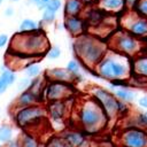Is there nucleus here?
Listing matches in <instances>:
<instances>
[{
    "instance_id": "e433bc0d",
    "label": "nucleus",
    "mask_w": 147,
    "mask_h": 147,
    "mask_svg": "<svg viewBox=\"0 0 147 147\" xmlns=\"http://www.w3.org/2000/svg\"><path fill=\"white\" fill-rule=\"evenodd\" d=\"M3 14H5L6 17H11V16H14V14H15V9H14L13 7H7V8L5 9Z\"/></svg>"
},
{
    "instance_id": "c9c22d12",
    "label": "nucleus",
    "mask_w": 147,
    "mask_h": 147,
    "mask_svg": "<svg viewBox=\"0 0 147 147\" xmlns=\"http://www.w3.org/2000/svg\"><path fill=\"white\" fill-rule=\"evenodd\" d=\"M8 87H9V86L7 85V83H6V82L0 77V95H1V94H3V93L8 90Z\"/></svg>"
},
{
    "instance_id": "c85d7f7f",
    "label": "nucleus",
    "mask_w": 147,
    "mask_h": 147,
    "mask_svg": "<svg viewBox=\"0 0 147 147\" xmlns=\"http://www.w3.org/2000/svg\"><path fill=\"white\" fill-rule=\"evenodd\" d=\"M65 69H67L72 76H75V75L82 72V69H83V68H82L80 62H79L77 59H71V60H69V62L67 63Z\"/></svg>"
},
{
    "instance_id": "2eb2a0df",
    "label": "nucleus",
    "mask_w": 147,
    "mask_h": 147,
    "mask_svg": "<svg viewBox=\"0 0 147 147\" xmlns=\"http://www.w3.org/2000/svg\"><path fill=\"white\" fill-rule=\"evenodd\" d=\"M46 80H56L74 84V76L65 68H51L44 74Z\"/></svg>"
},
{
    "instance_id": "f3484780",
    "label": "nucleus",
    "mask_w": 147,
    "mask_h": 147,
    "mask_svg": "<svg viewBox=\"0 0 147 147\" xmlns=\"http://www.w3.org/2000/svg\"><path fill=\"white\" fill-rule=\"evenodd\" d=\"M37 103H41V102L31 91L25 90V91L20 92V94L16 96L15 101L13 102V107L14 109H16V108H23V107H28V106H32Z\"/></svg>"
},
{
    "instance_id": "7ed1b4c3",
    "label": "nucleus",
    "mask_w": 147,
    "mask_h": 147,
    "mask_svg": "<svg viewBox=\"0 0 147 147\" xmlns=\"http://www.w3.org/2000/svg\"><path fill=\"white\" fill-rule=\"evenodd\" d=\"M108 46L98 37L87 34L86 32L76 37L72 42V51L79 59L82 68L94 69L95 64L103 57L108 51Z\"/></svg>"
},
{
    "instance_id": "6e6552de",
    "label": "nucleus",
    "mask_w": 147,
    "mask_h": 147,
    "mask_svg": "<svg viewBox=\"0 0 147 147\" xmlns=\"http://www.w3.org/2000/svg\"><path fill=\"white\" fill-rule=\"evenodd\" d=\"M118 147H147L145 127H123L118 134Z\"/></svg>"
},
{
    "instance_id": "39448f33",
    "label": "nucleus",
    "mask_w": 147,
    "mask_h": 147,
    "mask_svg": "<svg viewBox=\"0 0 147 147\" xmlns=\"http://www.w3.org/2000/svg\"><path fill=\"white\" fill-rule=\"evenodd\" d=\"M13 119L16 126L29 132H33L34 129L40 127L48 122L45 105L41 103L14 109Z\"/></svg>"
},
{
    "instance_id": "f03ea898",
    "label": "nucleus",
    "mask_w": 147,
    "mask_h": 147,
    "mask_svg": "<svg viewBox=\"0 0 147 147\" xmlns=\"http://www.w3.org/2000/svg\"><path fill=\"white\" fill-rule=\"evenodd\" d=\"M9 45L8 52H13L14 56L22 59L42 56L51 46L42 29L29 33L17 32L9 40Z\"/></svg>"
},
{
    "instance_id": "a878e982",
    "label": "nucleus",
    "mask_w": 147,
    "mask_h": 147,
    "mask_svg": "<svg viewBox=\"0 0 147 147\" xmlns=\"http://www.w3.org/2000/svg\"><path fill=\"white\" fill-rule=\"evenodd\" d=\"M131 106L130 103H126V102H123L121 100H117V107H116V114H117V117H126L131 114Z\"/></svg>"
},
{
    "instance_id": "f257e3e1",
    "label": "nucleus",
    "mask_w": 147,
    "mask_h": 147,
    "mask_svg": "<svg viewBox=\"0 0 147 147\" xmlns=\"http://www.w3.org/2000/svg\"><path fill=\"white\" fill-rule=\"evenodd\" d=\"M109 118L100 105L91 96L83 99L76 107L75 124L86 136H94L108 125Z\"/></svg>"
},
{
    "instance_id": "6ab92c4d",
    "label": "nucleus",
    "mask_w": 147,
    "mask_h": 147,
    "mask_svg": "<svg viewBox=\"0 0 147 147\" xmlns=\"http://www.w3.org/2000/svg\"><path fill=\"white\" fill-rule=\"evenodd\" d=\"M21 147H45V142H41L36 133L23 131L18 137Z\"/></svg>"
},
{
    "instance_id": "4c0bfd02",
    "label": "nucleus",
    "mask_w": 147,
    "mask_h": 147,
    "mask_svg": "<svg viewBox=\"0 0 147 147\" xmlns=\"http://www.w3.org/2000/svg\"><path fill=\"white\" fill-rule=\"evenodd\" d=\"M82 3L85 6V7H90V6H95L96 3V0H80Z\"/></svg>"
},
{
    "instance_id": "c03bdc74",
    "label": "nucleus",
    "mask_w": 147,
    "mask_h": 147,
    "mask_svg": "<svg viewBox=\"0 0 147 147\" xmlns=\"http://www.w3.org/2000/svg\"><path fill=\"white\" fill-rule=\"evenodd\" d=\"M146 130H147V127H146Z\"/></svg>"
},
{
    "instance_id": "c756f323",
    "label": "nucleus",
    "mask_w": 147,
    "mask_h": 147,
    "mask_svg": "<svg viewBox=\"0 0 147 147\" xmlns=\"http://www.w3.org/2000/svg\"><path fill=\"white\" fill-rule=\"evenodd\" d=\"M61 55H62V51H61V48H60L57 45L49 46L48 49H47L46 53H45V56H46L48 60H52V61L60 59Z\"/></svg>"
},
{
    "instance_id": "b1692460",
    "label": "nucleus",
    "mask_w": 147,
    "mask_h": 147,
    "mask_svg": "<svg viewBox=\"0 0 147 147\" xmlns=\"http://www.w3.org/2000/svg\"><path fill=\"white\" fill-rule=\"evenodd\" d=\"M23 70H24L25 77H28V78H34V77L41 75V68H40V65L37 62H33V61L26 63L24 65Z\"/></svg>"
},
{
    "instance_id": "9b49d317",
    "label": "nucleus",
    "mask_w": 147,
    "mask_h": 147,
    "mask_svg": "<svg viewBox=\"0 0 147 147\" xmlns=\"http://www.w3.org/2000/svg\"><path fill=\"white\" fill-rule=\"evenodd\" d=\"M74 95L72 84L56 82V80H46V85L44 88V100L45 103L48 101L55 100H64L69 96Z\"/></svg>"
},
{
    "instance_id": "a211bd4d",
    "label": "nucleus",
    "mask_w": 147,
    "mask_h": 147,
    "mask_svg": "<svg viewBox=\"0 0 147 147\" xmlns=\"http://www.w3.org/2000/svg\"><path fill=\"white\" fill-rule=\"evenodd\" d=\"M111 92L117 100H121L130 105L137 100V92L133 87H116L113 88Z\"/></svg>"
},
{
    "instance_id": "a19ab883",
    "label": "nucleus",
    "mask_w": 147,
    "mask_h": 147,
    "mask_svg": "<svg viewBox=\"0 0 147 147\" xmlns=\"http://www.w3.org/2000/svg\"><path fill=\"white\" fill-rule=\"evenodd\" d=\"M38 2H39V0H28V1H26L28 5H34V6H37Z\"/></svg>"
},
{
    "instance_id": "58836bf2",
    "label": "nucleus",
    "mask_w": 147,
    "mask_h": 147,
    "mask_svg": "<svg viewBox=\"0 0 147 147\" xmlns=\"http://www.w3.org/2000/svg\"><path fill=\"white\" fill-rule=\"evenodd\" d=\"M137 2H138V0H125V6H126V8L132 9L133 6H134Z\"/></svg>"
},
{
    "instance_id": "20e7f679",
    "label": "nucleus",
    "mask_w": 147,
    "mask_h": 147,
    "mask_svg": "<svg viewBox=\"0 0 147 147\" xmlns=\"http://www.w3.org/2000/svg\"><path fill=\"white\" fill-rule=\"evenodd\" d=\"M94 71L103 80L129 79L131 75V57L108 48L103 57L95 64Z\"/></svg>"
},
{
    "instance_id": "4468645a",
    "label": "nucleus",
    "mask_w": 147,
    "mask_h": 147,
    "mask_svg": "<svg viewBox=\"0 0 147 147\" xmlns=\"http://www.w3.org/2000/svg\"><path fill=\"white\" fill-rule=\"evenodd\" d=\"M131 74L147 80V53L139 52L131 57Z\"/></svg>"
},
{
    "instance_id": "0eeeda50",
    "label": "nucleus",
    "mask_w": 147,
    "mask_h": 147,
    "mask_svg": "<svg viewBox=\"0 0 147 147\" xmlns=\"http://www.w3.org/2000/svg\"><path fill=\"white\" fill-rule=\"evenodd\" d=\"M90 96L93 98L100 105V107L102 108L109 121L117 117L116 114L117 99L115 98V95L110 90L99 85H93L90 87Z\"/></svg>"
},
{
    "instance_id": "cd10ccee",
    "label": "nucleus",
    "mask_w": 147,
    "mask_h": 147,
    "mask_svg": "<svg viewBox=\"0 0 147 147\" xmlns=\"http://www.w3.org/2000/svg\"><path fill=\"white\" fill-rule=\"evenodd\" d=\"M45 147H69L64 140L60 137V134H55L52 136L46 142H45Z\"/></svg>"
},
{
    "instance_id": "473e14b6",
    "label": "nucleus",
    "mask_w": 147,
    "mask_h": 147,
    "mask_svg": "<svg viewBox=\"0 0 147 147\" xmlns=\"http://www.w3.org/2000/svg\"><path fill=\"white\" fill-rule=\"evenodd\" d=\"M136 101H137V105H138L141 109L147 110V94H144V95L137 98Z\"/></svg>"
},
{
    "instance_id": "72a5a7b5",
    "label": "nucleus",
    "mask_w": 147,
    "mask_h": 147,
    "mask_svg": "<svg viewBox=\"0 0 147 147\" xmlns=\"http://www.w3.org/2000/svg\"><path fill=\"white\" fill-rule=\"evenodd\" d=\"M9 42V36L6 33H0V49L5 48Z\"/></svg>"
},
{
    "instance_id": "37998d69",
    "label": "nucleus",
    "mask_w": 147,
    "mask_h": 147,
    "mask_svg": "<svg viewBox=\"0 0 147 147\" xmlns=\"http://www.w3.org/2000/svg\"><path fill=\"white\" fill-rule=\"evenodd\" d=\"M2 2H3V0H0V6L2 5Z\"/></svg>"
},
{
    "instance_id": "79ce46f5",
    "label": "nucleus",
    "mask_w": 147,
    "mask_h": 147,
    "mask_svg": "<svg viewBox=\"0 0 147 147\" xmlns=\"http://www.w3.org/2000/svg\"><path fill=\"white\" fill-rule=\"evenodd\" d=\"M11 2H17V1H20V0H10Z\"/></svg>"
},
{
    "instance_id": "f704fd0d",
    "label": "nucleus",
    "mask_w": 147,
    "mask_h": 147,
    "mask_svg": "<svg viewBox=\"0 0 147 147\" xmlns=\"http://www.w3.org/2000/svg\"><path fill=\"white\" fill-rule=\"evenodd\" d=\"M0 147H21V145H20L18 138H14V139H11L8 142L2 144V146H0Z\"/></svg>"
},
{
    "instance_id": "5701e85b",
    "label": "nucleus",
    "mask_w": 147,
    "mask_h": 147,
    "mask_svg": "<svg viewBox=\"0 0 147 147\" xmlns=\"http://www.w3.org/2000/svg\"><path fill=\"white\" fill-rule=\"evenodd\" d=\"M0 77L7 83L8 86L14 85L16 83V79H17L15 71L11 68H9L8 65H5V64L0 68Z\"/></svg>"
},
{
    "instance_id": "393cba45",
    "label": "nucleus",
    "mask_w": 147,
    "mask_h": 147,
    "mask_svg": "<svg viewBox=\"0 0 147 147\" xmlns=\"http://www.w3.org/2000/svg\"><path fill=\"white\" fill-rule=\"evenodd\" d=\"M56 14L55 11L48 9V8H44L42 9V13H41V20H40V23H39V26L41 28V24H52L55 22V18H56Z\"/></svg>"
},
{
    "instance_id": "423d86ee",
    "label": "nucleus",
    "mask_w": 147,
    "mask_h": 147,
    "mask_svg": "<svg viewBox=\"0 0 147 147\" xmlns=\"http://www.w3.org/2000/svg\"><path fill=\"white\" fill-rule=\"evenodd\" d=\"M110 49L132 57L139 52H141L142 45L141 40H139L138 38L133 37L132 34L122 29L111 37Z\"/></svg>"
},
{
    "instance_id": "bb28decb",
    "label": "nucleus",
    "mask_w": 147,
    "mask_h": 147,
    "mask_svg": "<svg viewBox=\"0 0 147 147\" xmlns=\"http://www.w3.org/2000/svg\"><path fill=\"white\" fill-rule=\"evenodd\" d=\"M131 10L138 16L147 18V0H138V2L133 6Z\"/></svg>"
},
{
    "instance_id": "f8f14e48",
    "label": "nucleus",
    "mask_w": 147,
    "mask_h": 147,
    "mask_svg": "<svg viewBox=\"0 0 147 147\" xmlns=\"http://www.w3.org/2000/svg\"><path fill=\"white\" fill-rule=\"evenodd\" d=\"M60 137L69 147H88V136L77 127L63 129L60 132Z\"/></svg>"
},
{
    "instance_id": "4be33fe9",
    "label": "nucleus",
    "mask_w": 147,
    "mask_h": 147,
    "mask_svg": "<svg viewBox=\"0 0 147 147\" xmlns=\"http://www.w3.org/2000/svg\"><path fill=\"white\" fill-rule=\"evenodd\" d=\"M18 32H23V33H29V32H34L39 29H41L39 26V23L36 22L32 18H24L18 26Z\"/></svg>"
},
{
    "instance_id": "1a4fd4ad",
    "label": "nucleus",
    "mask_w": 147,
    "mask_h": 147,
    "mask_svg": "<svg viewBox=\"0 0 147 147\" xmlns=\"http://www.w3.org/2000/svg\"><path fill=\"white\" fill-rule=\"evenodd\" d=\"M121 25L124 31L129 32L139 40L147 38V18L138 16L131 9H129V13L122 17Z\"/></svg>"
},
{
    "instance_id": "dca6fc26",
    "label": "nucleus",
    "mask_w": 147,
    "mask_h": 147,
    "mask_svg": "<svg viewBox=\"0 0 147 147\" xmlns=\"http://www.w3.org/2000/svg\"><path fill=\"white\" fill-rule=\"evenodd\" d=\"M95 6L107 14H117L126 8L125 0H96Z\"/></svg>"
},
{
    "instance_id": "9d476101",
    "label": "nucleus",
    "mask_w": 147,
    "mask_h": 147,
    "mask_svg": "<svg viewBox=\"0 0 147 147\" xmlns=\"http://www.w3.org/2000/svg\"><path fill=\"white\" fill-rule=\"evenodd\" d=\"M69 98L64 100H55V101L46 102L45 108H46L47 118L49 122L55 123L57 125L64 124V122L68 119L69 114L71 111V107L69 105Z\"/></svg>"
},
{
    "instance_id": "412c9836",
    "label": "nucleus",
    "mask_w": 147,
    "mask_h": 147,
    "mask_svg": "<svg viewBox=\"0 0 147 147\" xmlns=\"http://www.w3.org/2000/svg\"><path fill=\"white\" fill-rule=\"evenodd\" d=\"M14 139V127L9 123L0 124V144H6Z\"/></svg>"
},
{
    "instance_id": "ddd939ff",
    "label": "nucleus",
    "mask_w": 147,
    "mask_h": 147,
    "mask_svg": "<svg viewBox=\"0 0 147 147\" xmlns=\"http://www.w3.org/2000/svg\"><path fill=\"white\" fill-rule=\"evenodd\" d=\"M62 24L67 32L74 38L85 33L88 28L85 18L82 16H64Z\"/></svg>"
},
{
    "instance_id": "2f4dec72",
    "label": "nucleus",
    "mask_w": 147,
    "mask_h": 147,
    "mask_svg": "<svg viewBox=\"0 0 147 147\" xmlns=\"http://www.w3.org/2000/svg\"><path fill=\"white\" fill-rule=\"evenodd\" d=\"M30 82H31V78H28V77H24V78L20 79L18 83H17V90L20 92L28 90L29 88V85H30Z\"/></svg>"
},
{
    "instance_id": "ea45409f",
    "label": "nucleus",
    "mask_w": 147,
    "mask_h": 147,
    "mask_svg": "<svg viewBox=\"0 0 147 147\" xmlns=\"http://www.w3.org/2000/svg\"><path fill=\"white\" fill-rule=\"evenodd\" d=\"M48 1H49V0H39V2H38V5H37V8H38L39 10H42V9L45 8V6L47 5Z\"/></svg>"
},
{
    "instance_id": "aec40b11",
    "label": "nucleus",
    "mask_w": 147,
    "mask_h": 147,
    "mask_svg": "<svg viewBox=\"0 0 147 147\" xmlns=\"http://www.w3.org/2000/svg\"><path fill=\"white\" fill-rule=\"evenodd\" d=\"M86 7L80 0H65L64 1V16H80Z\"/></svg>"
},
{
    "instance_id": "7c9ffc66",
    "label": "nucleus",
    "mask_w": 147,
    "mask_h": 147,
    "mask_svg": "<svg viewBox=\"0 0 147 147\" xmlns=\"http://www.w3.org/2000/svg\"><path fill=\"white\" fill-rule=\"evenodd\" d=\"M45 8H48L55 13H57L61 8H62V1L61 0H49L47 2V5L45 6Z\"/></svg>"
}]
</instances>
